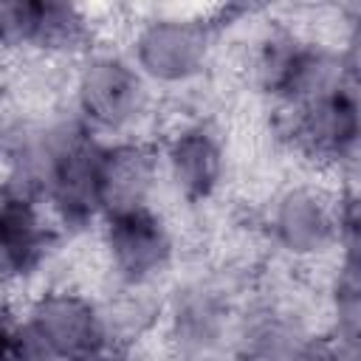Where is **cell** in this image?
I'll use <instances>...</instances> for the list:
<instances>
[{
    "label": "cell",
    "instance_id": "obj_1",
    "mask_svg": "<svg viewBox=\"0 0 361 361\" xmlns=\"http://www.w3.org/2000/svg\"><path fill=\"white\" fill-rule=\"evenodd\" d=\"M262 231L268 245L288 262L336 259L338 248L358 237L355 192L324 180H293L268 200Z\"/></svg>",
    "mask_w": 361,
    "mask_h": 361
},
{
    "label": "cell",
    "instance_id": "obj_2",
    "mask_svg": "<svg viewBox=\"0 0 361 361\" xmlns=\"http://www.w3.org/2000/svg\"><path fill=\"white\" fill-rule=\"evenodd\" d=\"M155 107V90L124 51L90 48L76 59L71 79V116L96 138L116 141L144 135Z\"/></svg>",
    "mask_w": 361,
    "mask_h": 361
},
{
    "label": "cell",
    "instance_id": "obj_3",
    "mask_svg": "<svg viewBox=\"0 0 361 361\" xmlns=\"http://www.w3.org/2000/svg\"><path fill=\"white\" fill-rule=\"evenodd\" d=\"M243 296L214 274L197 271L178 276L161 299L158 330L175 361H228V344Z\"/></svg>",
    "mask_w": 361,
    "mask_h": 361
},
{
    "label": "cell",
    "instance_id": "obj_4",
    "mask_svg": "<svg viewBox=\"0 0 361 361\" xmlns=\"http://www.w3.org/2000/svg\"><path fill=\"white\" fill-rule=\"evenodd\" d=\"M220 31L217 17L155 11L138 20L124 54L152 90H180L209 73Z\"/></svg>",
    "mask_w": 361,
    "mask_h": 361
},
{
    "label": "cell",
    "instance_id": "obj_5",
    "mask_svg": "<svg viewBox=\"0 0 361 361\" xmlns=\"http://www.w3.org/2000/svg\"><path fill=\"white\" fill-rule=\"evenodd\" d=\"M279 138L288 149L319 172H344L355 166L361 118L358 73H344L305 102L276 110Z\"/></svg>",
    "mask_w": 361,
    "mask_h": 361
},
{
    "label": "cell",
    "instance_id": "obj_6",
    "mask_svg": "<svg viewBox=\"0 0 361 361\" xmlns=\"http://www.w3.org/2000/svg\"><path fill=\"white\" fill-rule=\"evenodd\" d=\"M96 237L116 290H155L178 268V234L155 203L104 214Z\"/></svg>",
    "mask_w": 361,
    "mask_h": 361
},
{
    "label": "cell",
    "instance_id": "obj_7",
    "mask_svg": "<svg viewBox=\"0 0 361 361\" xmlns=\"http://www.w3.org/2000/svg\"><path fill=\"white\" fill-rule=\"evenodd\" d=\"M228 361H330V347L324 324L310 319V313L282 293L243 296Z\"/></svg>",
    "mask_w": 361,
    "mask_h": 361
},
{
    "label": "cell",
    "instance_id": "obj_8",
    "mask_svg": "<svg viewBox=\"0 0 361 361\" xmlns=\"http://www.w3.org/2000/svg\"><path fill=\"white\" fill-rule=\"evenodd\" d=\"M23 336L56 361H93L116 338L104 302L73 285H45L23 305Z\"/></svg>",
    "mask_w": 361,
    "mask_h": 361
},
{
    "label": "cell",
    "instance_id": "obj_9",
    "mask_svg": "<svg viewBox=\"0 0 361 361\" xmlns=\"http://www.w3.org/2000/svg\"><path fill=\"white\" fill-rule=\"evenodd\" d=\"M96 48V25L82 6L56 0H0V51L79 59Z\"/></svg>",
    "mask_w": 361,
    "mask_h": 361
},
{
    "label": "cell",
    "instance_id": "obj_10",
    "mask_svg": "<svg viewBox=\"0 0 361 361\" xmlns=\"http://www.w3.org/2000/svg\"><path fill=\"white\" fill-rule=\"evenodd\" d=\"M155 147L161 183H166L180 203L206 206L223 192L228 149L217 124L200 116L183 118L161 141H155Z\"/></svg>",
    "mask_w": 361,
    "mask_h": 361
},
{
    "label": "cell",
    "instance_id": "obj_11",
    "mask_svg": "<svg viewBox=\"0 0 361 361\" xmlns=\"http://www.w3.org/2000/svg\"><path fill=\"white\" fill-rule=\"evenodd\" d=\"M62 231L42 200L23 183L0 178V290L14 293L45 271Z\"/></svg>",
    "mask_w": 361,
    "mask_h": 361
},
{
    "label": "cell",
    "instance_id": "obj_12",
    "mask_svg": "<svg viewBox=\"0 0 361 361\" xmlns=\"http://www.w3.org/2000/svg\"><path fill=\"white\" fill-rule=\"evenodd\" d=\"M161 186L158 147L147 135L102 144V217L152 206Z\"/></svg>",
    "mask_w": 361,
    "mask_h": 361
},
{
    "label": "cell",
    "instance_id": "obj_13",
    "mask_svg": "<svg viewBox=\"0 0 361 361\" xmlns=\"http://www.w3.org/2000/svg\"><path fill=\"white\" fill-rule=\"evenodd\" d=\"M23 344V307L11 293L0 290V361H14Z\"/></svg>",
    "mask_w": 361,
    "mask_h": 361
}]
</instances>
